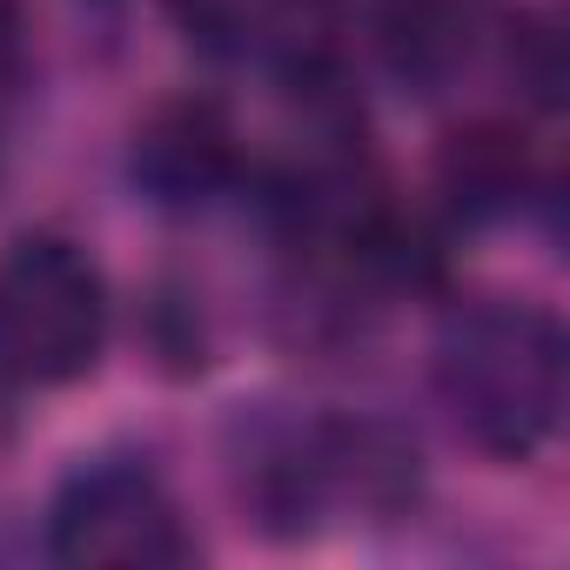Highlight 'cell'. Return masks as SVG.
Instances as JSON below:
<instances>
[{"label": "cell", "instance_id": "cell-10", "mask_svg": "<svg viewBox=\"0 0 570 570\" xmlns=\"http://www.w3.org/2000/svg\"><path fill=\"white\" fill-rule=\"evenodd\" d=\"M14 61V0H0V68Z\"/></svg>", "mask_w": 570, "mask_h": 570}, {"label": "cell", "instance_id": "cell-3", "mask_svg": "<svg viewBox=\"0 0 570 570\" xmlns=\"http://www.w3.org/2000/svg\"><path fill=\"white\" fill-rule=\"evenodd\" d=\"M48 543L61 563H181L188 557V537L161 483L135 463L81 470L55 503Z\"/></svg>", "mask_w": 570, "mask_h": 570}, {"label": "cell", "instance_id": "cell-1", "mask_svg": "<svg viewBox=\"0 0 570 570\" xmlns=\"http://www.w3.org/2000/svg\"><path fill=\"white\" fill-rule=\"evenodd\" d=\"M456 430L483 456H530L563 410V336L537 309H476L450 330L436 363Z\"/></svg>", "mask_w": 570, "mask_h": 570}, {"label": "cell", "instance_id": "cell-2", "mask_svg": "<svg viewBox=\"0 0 570 570\" xmlns=\"http://www.w3.org/2000/svg\"><path fill=\"white\" fill-rule=\"evenodd\" d=\"M108 336L101 275L75 242L28 235L0 262V376L75 383L95 370Z\"/></svg>", "mask_w": 570, "mask_h": 570}, {"label": "cell", "instance_id": "cell-7", "mask_svg": "<svg viewBox=\"0 0 570 570\" xmlns=\"http://www.w3.org/2000/svg\"><path fill=\"white\" fill-rule=\"evenodd\" d=\"M356 242V262L383 282H436L443 275V235L430 228V215H410V208H363V222L350 228Z\"/></svg>", "mask_w": 570, "mask_h": 570}, {"label": "cell", "instance_id": "cell-4", "mask_svg": "<svg viewBox=\"0 0 570 570\" xmlns=\"http://www.w3.org/2000/svg\"><path fill=\"white\" fill-rule=\"evenodd\" d=\"M128 175L148 202L161 208H188L208 202L215 188H228L235 175V128L215 101H168L128 155Z\"/></svg>", "mask_w": 570, "mask_h": 570}, {"label": "cell", "instance_id": "cell-5", "mask_svg": "<svg viewBox=\"0 0 570 570\" xmlns=\"http://www.w3.org/2000/svg\"><path fill=\"white\" fill-rule=\"evenodd\" d=\"M436 188L450 195L456 215L470 222H490V215H510L523 195H530V148L517 128L503 121H470L443 141L436 155Z\"/></svg>", "mask_w": 570, "mask_h": 570}, {"label": "cell", "instance_id": "cell-8", "mask_svg": "<svg viewBox=\"0 0 570 570\" xmlns=\"http://www.w3.org/2000/svg\"><path fill=\"white\" fill-rule=\"evenodd\" d=\"M175 21L208 55H242L262 28V0H175Z\"/></svg>", "mask_w": 570, "mask_h": 570}, {"label": "cell", "instance_id": "cell-6", "mask_svg": "<svg viewBox=\"0 0 570 570\" xmlns=\"http://www.w3.org/2000/svg\"><path fill=\"white\" fill-rule=\"evenodd\" d=\"M383 61L410 88H443L463 61V21L443 0H396L383 21Z\"/></svg>", "mask_w": 570, "mask_h": 570}, {"label": "cell", "instance_id": "cell-9", "mask_svg": "<svg viewBox=\"0 0 570 570\" xmlns=\"http://www.w3.org/2000/svg\"><path fill=\"white\" fill-rule=\"evenodd\" d=\"M510 61H517V81H523L537 101H557V88H563V41H557L550 28H530Z\"/></svg>", "mask_w": 570, "mask_h": 570}]
</instances>
